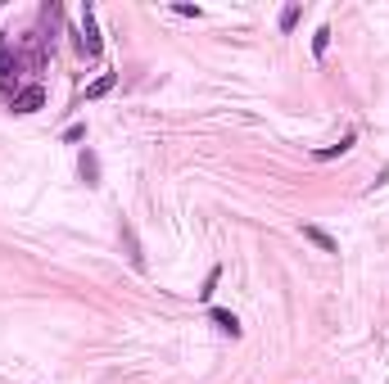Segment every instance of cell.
<instances>
[{
    "label": "cell",
    "instance_id": "cell-1",
    "mask_svg": "<svg viewBox=\"0 0 389 384\" xmlns=\"http://www.w3.org/2000/svg\"><path fill=\"white\" fill-rule=\"evenodd\" d=\"M77 50L87 55V59H100V50H104L100 32H95V5H82V36H77Z\"/></svg>",
    "mask_w": 389,
    "mask_h": 384
},
{
    "label": "cell",
    "instance_id": "cell-2",
    "mask_svg": "<svg viewBox=\"0 0 389 384\" xmlns=\"http://www.w3.org/2000/svg\"><path fill=\"white\" fill-rule=\"evenodd\" d=\"M9 72H14V77L23 72V55L9 50V36H0V91L14 100V82H9Z\"/></svg>",
    "mask_w": 389,
    "mask_h": 384
},
{
    "label": "cell",
    "instance_id": "cell-3",
    "mask_svg": "<svg viewBox=\"0 0 389 384\" xmlns=\"http://www.w3.org/2000/svg\"><path fill=\"white\" fill-rule=\"evenodd\" d=\"M9 104H14V114H36V109L45 104V86H41V82H28Z\"/></svg>",
    "mask_w": 389,
    "mask_h": 384
},
{
    "label": "cell",
    "instance_id": "cell-4",
    "mask_svg": "<svg viewBox=\"0 0 389 384\" xmlns=\"http://www.w3.org/2000/svg\"><path fill=\"white\" fill-rule=\"evenodd\" d=\"M123 240H127V258H131V267L145 271V253H141V240H136V231H131V221L123 217Z\"/></svg>",
    "mask_w": 389,
    "mask_h": 384
},
{
    "label": "cell",
    "instance_id": "cell-5",
    "mask_svg": "<svg viewBox=\"0 0 389 384\" xmlns=\"http://www.w3.org/2000/svg\"><path fill=\"white\" fill-rule=\"evenodd\" d=\"M77 168H82V181L87 185H100V158H95V150H82Z\"/></svg>",
    "mask_w": 389,
    "mask_h": 384
},
{
    "label": "cell",
    "instance_id": "cell-6",
    "mask_svg": "<svg viewBox=\"0 0 389 384\" xmlns=\"http://www.w3.org/2000/svg\"><path fill=\"white\" fill-rule=\"evenodd\" d=\"M209 317H213V326H217V330H222V334H231V339H240V321H236V317H231V312H226V307H213V312H209Z\"/></svg>",
    "mask_w": 389,
    "mask_h": 384
},
{
    "label": "cell",
    "instance_id": "cell-7",
    "mask_svg": "<svg viewBox=\"0 0 389 384\" xmlns=\"http://www.w3.org/2000/svg\"><path fill=\"white\" fill-rule=\"evenodd\" d=\"M118 86V72H104V77H95L91 86H87V100H100V95H109Z\"/></svg>",
    "mask_w": 389,
    "mask_h": 384
},
{
    "label": "cell",
    "instance_id": "cell-8",
    "mask_svg": "<svg viewBox=\"0 0 389 384\" xmlns=\"http://www.w3.org/2000/svg\"><path fill=\"white\" fill-rule=\"evenodd\" d=\"M303 235H308V240H312V244H317V249H322V253H339V244H335V240H331V235H326L322 226H303Z\"/></svg>",
    "mask_w": 389,
    "mask_h": 384
},
{
    "label": "cell",
    "instance_id": "cell-9",
    "mask_svg": "<svg viewBox=\"0 0 389 384\" xmlns=\"http://www.w3.org/2000/svg\"><path fill=\"white\" fill-rule=\"evenodd\" d=\"M354 141H358V131H344V141H339V145H326V150H317L312 158H322V163H326V158H339V154H344Z\"/></svg>",
    "mask_w": 389,
    "mask_h": 384
},
{
    "label": "cell",
    "instance_id": "cell-10",
    "mask_svg": "<svg viewBox=\"0 0 389 384\" xmlns=\"http://www.w3.org/2000/svg\"><path fill=\"white\" fill-rule=\"evenodd\" d=\"M299 18H303V5H285V9H281V32H295Z\"/></svg>",
    "mask_w": 389,
    "mask_h": 384
},
{
    "label": "cell",
    "instance_id": "cell-11",
    "mask_svg": "<svg viewBox=\"0 0 389 384\" xmlns=\"http://www.w3.org/2000/svg\"><path fill=\"white\" fill-rule=\"evenodd\" d=\"M326 50H331V28H317V32H312V55H326Z\"/></svg>",
    "mask_w": 389,
    "mask_h": 384
},
{
    "label": "cell",
    "instance_id": "cell-12",
    "mask_svg": "<svg viewBox=\"0 0 389 384\" xmlns=\"http://www.w3.org/2000/svg\"><path fill=\"white\" fill-rule=\"evenodd\" d=\"M217 280H222V267H213V271H209V280H204V290H199V299H204V303H209V299H213V290H217Z\"/></svg>",
    "mask_w": 389,
    "mask_h": 384
},
{
    "label": "cell",
    "instance_id": "cell-13",
    "mask_svg": "<svg viewBox=\"0 0 389 384\" xmlns=\"http://www.w3.org/2000/svg\"><path fill=\"white\" fill-rule=\"evenodd\" d=\"M64 141H87V122H72V127L64 131Z\"/></svg>",
    "mask_w": 389,
    "mask_h": 384
},
{
    "label": "cell",
    "instance_id": "cell-14",
    "mask_svg": "<svg viewBox=\"0 0 389 384\" xmlns=\"http://www.w3.org/2000/svg\"><path fill=\"white\" fill-rule=\"evenodd\" d=\"M172 14H181V18H199L204 9H199V5H172Z\"/></svg>",
    "mask_w": 389,
    "mask_h": 384
}]
</instances>
